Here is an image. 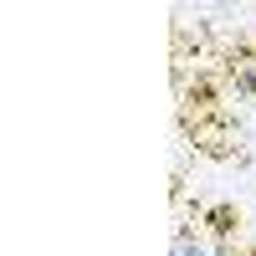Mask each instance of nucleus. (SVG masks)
<instances>
[{"label":"nucleus","instance_id":"nucleus-1","mask_svg":"<svg viewBox=\"0 0 256 256\" xmlns=\"http://www.w3.org/2000/svg\"><path fill=\"white\" fill-rule=\"evenodd\" d=\"M169 256H210L205 236L195 226H174V241H169Z\"/></svg>","mask_w":256,"mask_h":256},{"label":"nucleus","instance_id":"nucleus-2","mask_svg":"<svg viewBox=\"0 0 256 256\" xmlns=\"http://www.w3.org/2000/svg\"><path fill=\"white\" fill-rule=\"evenodd\" d=\"M226 251H230V256H256V246H246V241H241V246H236V241H230Z\"/></svg>","mask_w":256,"mask_h":256}]
</instances>
